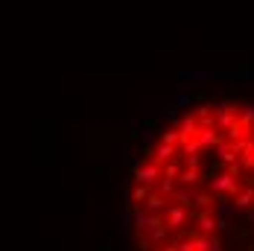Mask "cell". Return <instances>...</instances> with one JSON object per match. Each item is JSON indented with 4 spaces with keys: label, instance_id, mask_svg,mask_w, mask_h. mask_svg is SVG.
<instances>
[{
    "label": "cell",
    "instance_id": "obj_6",
    "mask_svg": "<svg viewBox=\"0 0 254 251\" xmlns=\"http://www.w3.org/2000/svg\"><path fill=\"white\" fill-rule=\"evenodd\" d=\"M237 123L246 126V128H252V126H254V105H246V108H240V117H237Z\"/></svg>",
    "mask_w": 254,
    "mask_h": 251
},
{
    "label": "cell",
    "instance_id": "obj_4",
    "mask_svg": "<svg viewBox=\"0 0 254 251\" xmlns=\"http://www.w3.org/2000/svg\"><path fill=\"white\" fill-rule=\"evenodd\" d=\"M213 123L219 126V128H231V126L237 123V114H234V111H225V108L219 105V108H216V120H213Z\"/></svg>",
    "mask_w": 254,
    "mask_h": 251
},
{
    "label": "cell",
    "instance_id": "obj_7",
    "mask_svg": "<svg viewBox=\"0 0 254 251\" xmlns=\"http://www.w3.org/2000/svg\"><path fill=\"white\" fill-rule=\"evenodd\" d=\"M252 140H254V126H252Z\"/></svg>",
    "mask_w": 254,
    "mask_h": 251
},
{
    "label": "cell",
    "instance_id": "obj_1",
    "mask_svg": "<svg viewBox=\"0 0 254 251\" xmlns=\"http://www.w3.org/2000/svg\"><path fill=\"white\" fill-rule=\"evenodd\" d=\"M158 178H161V167H158V164H146V167H137V170H134V181H137L140 187H149Z\"/></svg>",
    "mask_w": 254,
    "mask_h": 251
},
{
    "label": "cell",
    "instance_id": "obj_5",
    "mask_svg": "<svg viewBox=\"0 0 254 251\" xmlns=\"http://www.w3.org/2000/svg\"><path fill=\"white\" fill-rule=\"evenodd\" d=\"M252 201H254V187H249V190H243V193L237 196V201H234V210H246Z\"/></svg>",
    "mask_w": 254,
    "mask_h": 251
},
{
    "label": "cell",
    "instance_id": "obj_2",
    "mask_svg": "<svg viewBox=\"0 0 254 251\" xmlns=\"http://www.w3.org/2000/svg\"><path fill=\"white\" fill-rule=\"evenodd\" d=\"M237 178L231 176V173H225V176L213 178V190H219V193H237Z\"/></svg>",
    "mask_w": 254,
    "mask_h": 251
},
{
    "label": "cell",
    "instance_id": "obj_3",
    "mask_svg": "<svg viewBox=\"0 0 254 251\" xmlns=\"http://www.w3.org/2000/svg\"><path fill=\"white\" fill-rule=\"evenodd\" d=\"M176 146H167V143H161V146H158V149H155V161L152 164H158V167H161V164H170V161H173V158H176Z\"/></svg>",
    "mask_w": 254,
    "mask_h": 251
}]
</instances>
